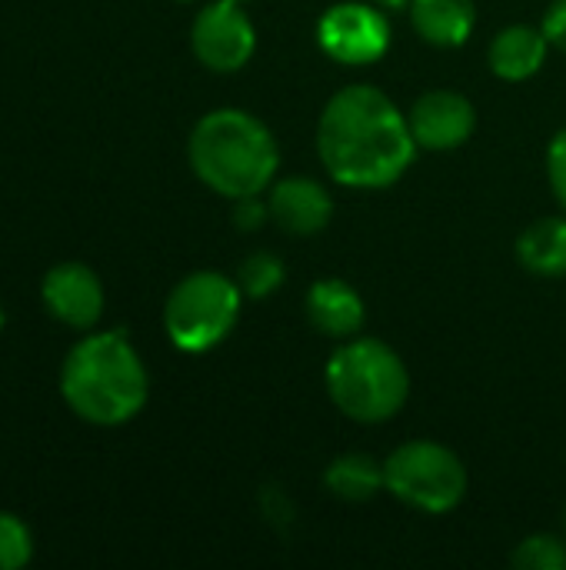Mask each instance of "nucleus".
Returning a JSON list of instances; mask_svg holds the SVG:
<instances>
[{
    "label": "nucleus",
    "instance_id": "5701e85b",
    "mask_svg": "<svg viewBox=\"0 0 566 570\" xmlns=\"http://www.w3.org/2000/svg\"><path fill=\"white\" fill-rule=\"evenodd\" d=\"M377 7H387V10H400V7H410V0H374Z\"/></svg>",
    "mask_w": 566,
    "mask_h": 570
},
{
    "label": "nucleus",
    "instance_id": "a211bd4d",
    "mask_svg": "<svg viewBox=\"0 0 566 570\" xmlns=\"http://www.w3.org/2000/svg\"><path fill=\"white\" fill-rule=\"evenodd\" d=\"M33 561V534L23 518L0 511V570H20Z\"/></svg>",
    "mask_w": 566,
    "mask_h": 570
},
{
    "label": "nucleus",
    "instance_id": "aec40b11",
    "mask_svg": "<svg viewBox=\"0 0 566 570\" xmlns=\"http://www.w3.org/2000/svg\"><path fill=\"white\" fill-rule=\"evenodd\" d=\"M547 174H550L554 197L560 200V207L566 210V127L550 140V150H547Z\"/></svg>",
    "mask_w": 566,
    "mask_h": 570
},
{
    "label": "nucleus",
    "instance_id": "9d476101",
    "mask_svg": "<svg viewBox=\"0 0 566 570\" xmlns=\"http://www.w3.org/2000/svg\"><path fill=\"white\" fill-rule=\"evenodd\" d=\"M410 134L424 150H457L477 130L474 104L457 90H427L407 114Z\"/></svg>",
    "mask_w": 566,
    "mask_h": 570
},
{
    "label": "nucleus",
    "instance_id": "dca6fc26",
    "mask_svg": "<svg viewBox=\"0 0 566 570\" xmlns=\"http://www.w3.org/2000/svg\"><path fill=\"white\" fill-rule=\"evenodd\" d=\"M324 484L334 498L360 504L377 498V491L384 488V464H377L370 454H344L327 468Z\"/></svg>",
    "mask_w": 566,
    "mask_h": 570
},
{
    "label": "nucleus",
    "instance_id": "b1692460",
    "mask_svg": "<svg viewBox=\"0 0 566 570\" xmlns=\"http://www.w3.org/2000/svg\"><path fill=\"white\" fill-rule=\"evenodd\" d=\"M3 327H7V314H3V304H0V334H3Z\"/></svg>",
    "mask_w": 566,
    "mask_h": 570
},
{
    "label": "nucleus",
    "instance_id": "f03ea898",
    "mask_svg": "<svg viewBox=\"0 0 566 570\" xmlns=\"http://www.w3.org/2000/svg\"><path fill=\"white\" fill-rule=\"evenodd\" d=\"M60 397L93 428H120L147 407L150 374L123 331L83 334L60 364Z\"/></svg>",
    "mask_w": 566,
    "mask_h": 570
},
{
    "label": "nucleus",
    "instance_id": "a878e982",
    "mask_svg": "<svg viewBox=\"0 0 566 570\" xmlns=\"http://www.w3.org/2000/svg\"><path fill=\"white\" fill-rule=\"evenodd\" d=\"M180 3H187V0H180Z\"/></svg>",
    "mask_w": 566,
    "mask_h": 570
},
{
    "label": "nucleus",
    "instance_id": "412c9836",
    "mask_svg": "<svg viewBox=\"0 0 566 570\" xmlns=\"http://www.w3.org/2000/svg\"><path fill=\"white\" fill-rule=\"evenodd\" d=\"M267 214H270V207L260 200V194H257V197H240V200H234V224H237L240 230H257V227L267 220Z\"/></svg>",
    "mask_w": 566,
    "mask_h": 570
},
{
    "label": "nucleus",
    "instance_id": "ddd939ff",
    "mask_svg": "<svg viewBox=\"0 0 566 570\" xmlns=\"http://www.w3.org/2000/svg\"><path fill=\"white\" fill-rule=\"evenodd\" d=\"M547 37L544 30L537 27H527V23H514V27H504L494 43H490V70L500 77V80H530L544 60H547Z\"/></svg>",
    "mask_w": 566,
    "mask_h": 570
},
{
    "label": "nucleus",
    "instance_id": "f8f14e48",
    "mask_svg": "<svg viewBox=\"0 0 566 570\" xmlns=\"http://www.w3.org/2000/svg\"><path fill=\"white\" fill-rule=\"evenodd\" d=\"M307 317L320 334L350 341L360 334V327L367 321V307H364V297L347 281L324 277V281L310 284V291H307Z\"/></svg>",
    "mask_w": 566,
    "mask_h": 570
},
{
    "label": "nucleus",
    "instance_id": "4be33fe9",
    "mask_svg": "<svg viewBox=\"0 0 566 570\" xmlns=\"http://www.w3.org/2000/svg\"><path fill=\"white\" fill-rule=\"evenodd\" d=\"M540 30H544V37H547L550 47H557L560 53H566V0H557V3L547 10Z\"/></svg>",
    "mask_w": 566,
    "mask_h": 570
},
{
    "label": "nucleus",
    "instance_id": "4468645a",
    "mask_svg": "<svg viewBox=\"0 0 566 570\" xmlns=\"http://www.w3.org/2000/svg\"><path fill=\"white\" fill-rule=\"evenodd\" d=\"M410 23L434 47H464L477 13L470 0H410Z\"/></svg>",
    "mask_w": 566,
    "mask_h": 570
},
{
    "label": "nucleus",
    "instance_id": "1a4fd4ad",
    "mask_svg": "<svg viewBox=\"0 0 566 570\" xmlns=\"http://www.w3.org/2000/svg\"><path fill=\"white\" fill-rule=\"evenodd\" d=\"M40 301L43 311L70 331H93L107 307L100 274L80 261L53 264L40 281Z\"/></svg>",
    "mask_w": 566,
    "mask_h": 570
},
{
    "label": "nucleus",
    "instance_id": "7ed1b4c3",
    "mask_svg": "<svg viewBox=\"0 0 566 570\" xmlns=\"http://www.w3.org/2000/svg\"><path fill=\"white\" fill-rule=\"evenodd\" d=\"M193 174L220 197H257L270 187L280 150L264 120L247 110L220 107L203 114L187 140Z\"/></svg>",
    "mask_w": 566,
    "mask_h": 570
},
{
    "label": "nucleus",
    "instance_id": "393cba45",
    "mask_svg": "<svg viewBox=\"0 0 566 570\" xmlns=\"http://www.w3.org/2000/svg\"><path fill=\"white\" fill-rule=\"evenodd\" d=\"M234 3H247V0H234Z\"/></svg>",
    "mask_w": 566,
    "mask_h": 570
},
{
    "label": "nucleus",
    "instance_id": "6ab92c4d",
    "mask_svg": "<svg viewBox=\"0 0 566 570\" xmlns=\"http://www.w3.org/2000/svg\"><path fill=\"white\" fill-rule=\"evenodd\" d=\"M510 564L520 570H566V544L554 534H534L520 541Z\"/></svg>",
    "mask_w": 566,
    "mask_h": 570
},
{
    "label": "nucleus",
    "instance_id": "f257e3e1",
    "mask_svg": "<svg viewBox=\"0 0 566 570\" xmlns=\"http://www.w3.org/2000/svg\"><path fill=\"white\" fill-rule=\"evenodd\" d=\"M317 154L344 187H390L414 164L417 140L400 107L370 83L337 90L317 120Z\"/></svg>",
    "mask_w": 566,
    "mask_h": 570
},
{
    "label": "nucleus",
    "instance_id": "423d86ee",
    "mask_svg": "<svg viewBox=\"0 0 566 570\" xmlns=\"http://www.w3.org/2000/svg\"><path fill=\"white\" fill-rule=\"evenodd\" d=\"M384 488L414 511L447 514L467 494V471L450 448L410 441L384 461Z\"/></svg>",
    "mask_w": 566,
    "mask_h": 570
},
{
    "label": "nucleus",
    "instance_id": "0eeeda50",
    "mask_svg": "<svg viewBox=\"0 0 566 570\" xmlns=\"http://www.w3.org/2000/svg\"><path fill=\"white\" fill-rule=\"evenodd\" d=\"M193 57L214 73H234L250 63L257 50V30L244 13V3L214 0L207 3L190 27Z\"/></svg>",
    "mask_w": 566,
    "mask_h": 570
},
{
    "label": "nucleus",
    "instance_id": "39448f33",
    "mask_svg": "<svg viewBox=\"0 0 566 570\" xmlns=\"http://www.w3.org/2000/svg\"><path fill=\"white\" fill-rule=\"evenodd\" d=\"M244 307L237 281L217 271H193L167 294L163 331L183 354H207L230 337Z\"/></svg>",
    "mask_w": 566,
    "mask_h": 570
},
{
    "label": "nucleus",
    "instance_id": "20e7f679",
    "mask_svg": "<svg viewBox=\"0 0 566 570\" xmlns=\"http://www.w3.org/2000/svg\"><path fill=\"white\" fill-rule=\"evenodd\" d=\"M327 394L350 421L384 424L407 404L410 374L384 341L350 337L327 361Z\"/></svg>",
    "mask_w": 566,
    "mask_h": 570
},
{
    "label": "nucleus",
    "instance_id": "f3484780",
    "mask_svg": "<svg viewBox=\"0 0 566 570\" xmlns=\"http://www.w3.org/2000/svg\"><path fill=\"white\" fill-rule=\"evenodd\" d=\"M284 277H287V271H284V264H280V257H274V254H267V250L250 254V257L240 264V271H237V284H240L244 297H250V301H264V297H270L274 291H280Z\"/></svg>",
    "mask_w": 566,
    "mask_h": 570
},
{
    "label": "nucleus",
    "instance_id": "6e6552de",
    "mask_svg": "<svg viewBox=\"0 0 566 570\" xmlns=\"http://www.w3.org/2000/svg\"><path fill=\"white\" fill-rule=\"evenodd\" d=\"M317 43L324 53L347 67L374 63L390 47V23L384 10L370 3H334L317 23Z\"/></svg>",
    "mask_w": 566,
    "mask_h": 570
},
{
    "label": "nucleus",
    "instance_id": "2eb2a0df",
    "mask_svg": "<svg viewBox=\"0 0 566 570\" xmlns=\"http://www.w3.org/2000/svg\"><path fill=\"white\" fill-rule=\"evenodd\" d=\"M520 264L537 277L566 274V217H544L530 224L517 240Z\"/></svg>",
    "mask_w": 566,
    "mask_h": 570
},
{
    "label": "nucleus",
    "instance_id": "9b49d317",
    "mask_svg": "<svg viewBox=\"0 0 566 570\" xmlns=\"http://www.w3.org/2000/svg\"><path fill=\"white\" fill-rule=\"evenodd\" d=\"M267 207H270L274 224L294 237L320 234L334 214L330 194L324 190V184H317L310 177H287V180L274 184Z\"/></svg>",
    "mask_w": 566,
    "mask_h": 570
}]
</instances>
